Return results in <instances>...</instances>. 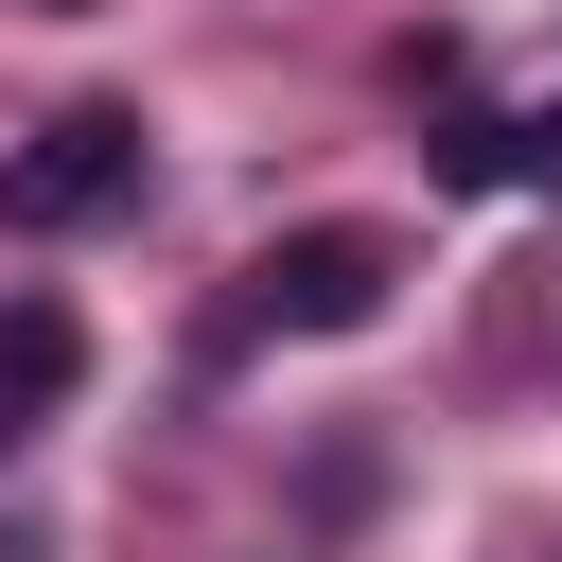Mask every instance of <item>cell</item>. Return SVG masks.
Here are the masks:
<instances>
[{
    "mask_svg": "<svg viewBox=\"0 0 562 562\" xmlns=\"http://www.w3.org/2000/svg\"><path fill=\"white\" fill-rule=\"evenodd\" d=\"M140 193V123L123 105H70V123H35L18 158H0V228H88V211H123Z\"/></svg>",
    "mask_w": 562,
    "mask_h": 562,
    "instance_id": "1",
    "label": "cell"
},
{
    "mask_svg": "<svg viewBox=\"0 0 562 562\" xmlns=\"http://www.w3.org/2000/svg\"><path fill=\"white\" fill-rule=\"evenodd\" d=\"M386 281H404L386 228H281V246L246 263V316H263V334H369Z\"/></svg>",
    "mask_w": 562,
    "mask_h": 562,
    "instance_id": "2",
    "label": "cell"
},
{
    "mask_svg": "<svg viewBox=\"0 0 562 562\" xmlns=\"http://www.w3.org/2000/svg\"><path fill=\"white\" fill-rule=\"evenodd\" d=\"M70 369H88V334H70V299H0V457L70 404Z\"/></svg>",
    "mask_w": 562,
    "mask_h": 562,
    "instance_id": "3",
    "label": "cell"
},
{
    "mask_svg": "<svg viewBox=\"0 0 562 562\" xmlns=\"http://www.w3.org/2000/svg\"><path fill=\"white\" fill-rule=\"evenodd\" d=\"M0 562H35V544H18V527H0Z\"/></svg>",
    "mask_w": 562,
    "mask_h": 562,
    "instance_id": "4",
    "label": "cell"
}]
</instances>
